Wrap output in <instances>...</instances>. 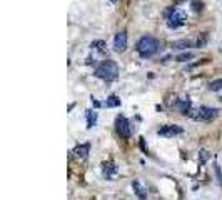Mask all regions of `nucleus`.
<instances>
[{"label": "nucleus", "instance_id": "f257e3e1", "mask_svg": "<svg viewBox=\"0 0 222 200\" xmlns=\"http://www.w3.org/2000/svg\"><path fill=\"white\" fill-rule=\"evenodd\" d=\"M94 75L99 78H102V80H105V82H112V80H115L117 75H119V67H117V63H115L114 60H105L95 68Z\"/></svg>", "mask_w": 222, "mask_h": 200}, {"label": "nucleus", "instance_id": "f03ea898", "mask_svg": "<svg viewBox=\"0 0 222 200\" xmlns=\"http://www.w3.org/2000/svg\"><path fill=\"white\" fill-rule=\"evenodd\" d=\"M135 48H137V52H139V55L142 57V58H149V57L157 53V50H159V42L155 40L154 37L144 35L137 42V47H135Z\"/></svg>", "mask_w": 222, "mask_h": 200}, {"label": "nucleus", "instance_id": "7ed1b4c3", "mask_svg": "<svg viewBox=\"0 0 222 200\" xmlns=\"http://www.w3.org/2000/svg\"><path fill=\"white\" fill-rule=\"evenodd\" d=\"M219 115V108L212 107H199L197 110H191L189 117L196 118V120H212Z\"/></svg>", "mask_w": 222, "mask_h": 200}, {"label": "nucleus", "instance_id": "20e7f679", "mask_svg": "<svg viewBox=\"0 0 222 200\" xmlns=\"http://www.w3.org/2000/svg\"><path fill=\"white\" fill-rule=\"evenodd\" d=\"M115 132L119 133V137H122V139H129L132 135V125L124 115H119L115 118Z\"/></svg>", "mask_w": 222, "mask_h": 200}, {"label": "nucleus", "instance_id": "39448f33", "mask_svg": "<svg viewBox=\"0 0 222 200\" xmlns=\"http://www.w3.org/2000/svg\"><path fill=\"white\" fill-rule=\"evenodd\" d=\"M184 132V128L179 127V125H162V127L157 130L159 135L162 137H167V139H171V137H176V135H181Z\"/></svg>", "mask_w": 222, "mask_h": 200}, {"label": "nucleus", "instance_id": "423d86ee", "mask_svg": "<svg viewBox=\"0 0 222 200\" xmlns=\"http://www.w3.org/2000/svg\"><path fill=\"white\" fill-rule=\"evenodd\" d=\"M186 23V14L181 10H176V14H172L169 19H167V25L171 28H179L181 25Z\"/></svg>", "mask_w": 222, "mask_h": 200}, {"label": "nucleus", "instance_id": "0eeeda50", "mask_svg": "<svg viewBox=\"0 0 222 200\" xmlns=\"http://www.w3.org/2000/svg\"><path fill=\"white\" fill-rule=\"evenodd\" d=\"M114 48H115V52H119V53L125 52V48H127V32L122 30V32H119V33L115 35Z\"/></svg>", "mask_w": 222, "mask_h": 200}, {"label": "nucleus", "instance_id": "6e6552de", "mask_svg": "<svg viewBox=\"0 0 222 200\" xmlns=\"http://www.w3.org/2000/svg\"><path fill=\"white\" fill-rule=\"evenodd\" d=\"M89 150H90V145H89V144H82V145H77V147L74 149L72 154L75 155V159L85 160V159H87V155H89Z\"/></svg>", "mask_w": 222, "mask_h": 200}, {"label": "nucleus", "instance_id": "1a4fd4ad", "mask_svg": "<svg viewBox=\"0 0 222 200\" xmlns=\"http://www.w3.org/2000/svg\"><path fill=\"white\" fill-rule=\"evenodd\" d=\"M132 189H134V192H135V195H137V197H139L140 200H145L147 199V189H145L144 185L140 184L139 180H134V182H132Z\"/></svg>", "mask_w": 222, "mask_h": 200}, {"label": "nucleus", "instance_id": "9d476101", "mask_svg": "<svg viewBox=\"0 0 222 200\" xmlns=\"http://www.w3.org/2000/svg\"><path fill=\"white\" fill-rule=\"evenodd\" d=\"M117 172H119V169H117V165H115L114 162L104 164V177H105L107 180H110L115 174H117Z\"/></svg>", "mask_w": 222, "mask_h": 200}, {"label": "nucleus", "instance_id": "9b49d317", "mask_svg": "<svg viewBox=\"0 0 222 200\" xmlns=\"http://www.w3.org/2000/svg\"><path fill=\"white\" fill-rule=\"evenodd\" d=\"M176 108L182 113V115H189V113H191V100L186 98V100H179V102H176Z\"/></svg>", "mask_w": 222, "mask_h": 200}, {"label": "nucleus", "instance_id": "f8f14e48", "mask_svg": "<svg viewBox=\"0 0 222 200\" xmlns=\"http://www.w3.org/2000/svg\"><path fill=\"white\" fill-rule=\"evenodd\" d=\"M120 105V98L117 97V95H110V97L104 102V107L107 108H114V107H119Z\"/></svg>", "mask_w": 222, "mask_h": 200}, {"label": "nucleus", "instance_id": "ddd939ff", "mask_svg": "<svg viewBox=\"0 0 222 200\" xmlns=\"http://www.w3.org/2000/svg\"><path fill=\"white\" fill-rule=\"evenodd\" d=\"M187 47H191V40L189 38H184V40H177L172 43V48H177V50H186Z\"/></svg>", "mask_w": 222, "mask_h": 200}, {"label": "nucleus", "instance_id": "4468645a", "mask_svg": "<svg viewBox=\"0 0 222 200\" xmlns=\"http://www.w3.org/2000/svg\"><path fill=\"white\" fill-rule=\"evenodd\" d=\"M97 122V113L92 110H87V128H92Z\"/></svg>", "mask_w": 222, "mask_h": 200}, {"label": "nucleus", "instance_id": "2eb2a0df", "mask_svg": "<svg viewBox=\"0 0 222 200\" xmlns=\"http://www.w3.org/2000/svg\"><path fill=\"white\" fill-rule=\"evenodd\" d=\"M209 88H211L212 92H219V90H222V78L212 80V82L209 83Z\"/></svg>", "mask_w": 222, "mask_h": 200}, {"label": "nucleus", "instance_id": "dca6fc26", "mask_svg": "<svg viewBox=\"0 0 222 200\" xmlns=\"http://www.w3.org/2000/svg\"><path fill=\"white\" fill-rule=\"evenodd\" d=\"M192 57H194V53H192V52H184V53H181V55L176 57V60H177V62H189Z\"/></svg>", "mask_w": 222, "mask_h": 200}, {"label": "nucleus", "instance_id": "f3484780", "mask_svg": "<svg viewBox=\"0 0 222 200\" xmlns=\"http://www.w3.org/2000/svg\"><path fill=\"white\" fill-rule=\"evenodd\" d=\"M209 159H211V154H209L207 150H201V152H199V164L201 165H204Z\"/></svg>", "mask_w": 222, "mask_h": 200}, {"label": "nucleus", "instance_id": "a211bd4d", "mask_svg": "<svg viewBox=\"0 0 222 200\" xmlns=\"http://www.w3.org/2000/svg\"><path fill=\"white\" fill-rule=\"evenodd\" d=\"M90 47H92V48H97V50H100V52H104V48H105V42L104 40H94L92 43H90Z\"/></svg>", "mask_w": 222, "mask_h": 200}, {"label": "nucleus", "instance_id": "6ab92c4d", "mask_svg": "<svg viewBox=\"0 0 222 200\" xmlns=\"http://www.w3.org/2000/svg\"><path fill=\"white\" fill-rule=\"evenodd\" d=\"M192 10L194 12H202L204 10V4H202V2H199V0H192Z\"/></svg>", "mask_w": 222, "mask_h": 200}, {"label": "nucleus", "instance_id": "aec40b11", "mask_svg": "<svg viewBox=\"0 0 222 200\" xmlns=\"http://www.w3.org/2000/svg\"><path fill=\"white\" fill-rule=\"evenodd\" d=\"M207 40H209V35H207V33L199 35V38H197V47H206Z\"/></svg>", "mask_w": 222, "mask_h": 200}, {"label": "nucleus", "instance_id": "412c9836", "mask_svg": "<svg viewBox=\"0 0 222 200\" xmlns=\"http://www.w3.org/2000/svg\"><path fill=\"white\" fill-rule=\"evenodd\" d=\"M216 175H217V180H219V184L222 185V172L219 169V165H216Z\"/></svg>", "mask_w": 222, "mask_h": 200}, {"label": "nucleus", "instance_id": "4be33fe9", "mask_svg": "<svg viewBox=\"0 0 222 200\" xmlns=\"http://www.w3.org/2000/svg\"><path fill=\"white\" fill-rule=\"evenodd\" d=\"M176 10H177V9H174V7H169V9H167V10H165V17H167V19H169V17H171L172 14H176Z\"/></svg>", "mask_w": 222, "mask_h": 200}, {"label": "nucleus", "instance_id": "5701e85b", "mask_svg": "<svg viewBox=\"0 0 222 200\" xmlns=\"http://www.w3.org/2000/svg\"><path fill=\"white\" fill-rule=\"evenodd\" d=\"M92 105H94V107H95V108H99V107H102V103L99 102V100H95V98H94V97H92Z\"/></svg>", "mask_w": 222, "mask_h": 200}, {"label": "nucleus", "instance_id": "b1692460", "mask_svg": "<svg viewBox=\"0 0 222 200\" xmlns=\"http://www.w3.org/2000/svg\"><path fill=\"white\" fill-rule=\"evenodd\" d=\"M109 2H110V4H115V2H117V0H109Z\"/></svg>", "mask_w": 222, "mask_h": 200}, {"label": "nucleus", "instance_id": "393cba45", "mask_svg": "<svg viewBox=\"0 0 222 200\" xmlns=\"http://www.w3.org/2000/svg\"><path fill=\"white\" fill-rule=\"evenodd\" d=\"M181 2H184V0H176V4H181Z\"/></svg>", "mask_w": 222, "mask_h": 200}]
</instances>
